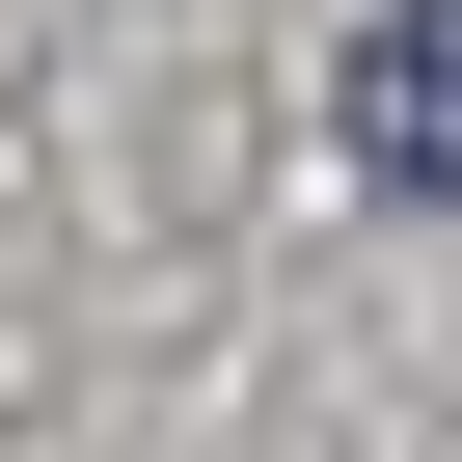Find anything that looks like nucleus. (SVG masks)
<instances>
[{
	"label": "nucleus",
	"mask_w": 462,
	"mask_h": 462,
	"mask_svg": "<svg viewBox=\"0 0 462 462\" xmlns=\"http://www.w3.org/2000/svg\"><path fill=\"white\" fill-rule=\"evenodd\" d=\"M354 163L462 217V0H381V28H354Z\"/></svg>",
	"instance_id": "nucleus-1"
}]
</instances>
